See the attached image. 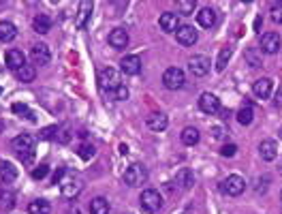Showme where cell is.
<instances>
[{
    "label": "cell",
    "mask_w": 282,
    "mask_h": 214,
    "mask_svg": "<svg viewBox=\"0 0 282 214\" xmlns=\"http://www.w3.org/2000/svg\"><path fill=\"white\" fill-rule=\"evenodd\" d=\"M47 171H49L47 165H39V167L33 169V178H35V180H43V178L47 176Z\"/></svg>",
    "instance_id": "cell-37"
},
{
    "label": "cell",
    "mask_w": 282,
    "mask_h": 214,
    "mask_svg": "<svg viewBox=\"0 0 282 214\" xmlns=\"http://www.w3.org/2000/svg\"><path fill=\"white\" fill-rule=\"evenodd\" d=\"M113 99H116V101H127L129 99V88L127 86L116 88V90H113Z\"/></svg>",
    "instance_id": "cell-36"
},
{
    "label": "cell",
    "mask_w": 282,
    "mask_h": 214,
    "mask_svg": "<svg viewBox=\"0 0 282 214\" xmlns=\"http://www.w3.org/2000/svg\"><path fill=\"white\" fill-rule=\"evenodd\" d=\"M15 75H17L19 81H24V84H30V81H35V77H37V69H35L33 65H24L19 71H15Z\"/></svg>",
    "instance_id": "cell-26"
},
{
    "label": "cell",
    "mask_w": 282,
    "mask_h": 214,
    "mask_svg": "<svg viewBox=\"0 0 282 214\" xmlns=\"http://www.w3.org/2000/svg\"><path fill=\"white\" fill-rule=\"evenodd\" d=\"M182 141H184V146H195L197 141H199V131L195 127H186L182 131Z\"/></svg>",
    "instance_id": "cell-29"
},
{
    "label": "cell",
    "mask_w": 282,
    "mask_h": 214,
    "mask_svg": "<svg viewBox=\"0 0 282 214\" xmlns=\"http://www.w3.org/2000/svg\"><path fill=\"white\" fill-rule=\"evenodd\" d=\"M184 81H186L184 71L177 69V67L167 69L163 73V84H165V88H169V90H180L184 86Z\"/></svg>",
    "instance_id": "cell-6"
},
{
    "label": "cell",
    "mask_w": 282,
    "mask_h": 214,
    "mask_svg": "<svg viewBox=\"0 0 282 214\" xmlns=\"http://www.w3.org/2000/svg\"><path fill=\"white\" fill-rule=\"evenodd\" d=\"M261 52L265 54H276L280 49V37L276 33H265L263 37H261Z\"/></svg>",
    "instance_id": "cell-12"
},
{
    "label": "cell",
    "mask_w": 282,
    "mask_h": 214,
    "mask_svg": "<svg viewBox=\"0 0 282 214\" xmlns=\"http://www.w3.org/2000/svg\"><path fill=\"white\" fill-rule=\"evenodd\" d=\"M0 95H3V88H0Z\"/></svg>",
    "instance_id": "cell-43"
},
{
    "label": "cell",
    "mask_w": 282,
    "mask_h": 214,
    "mask_svg": "<svg viewBox=\"0 0 282 214\" xmlns=\"http://www.w3.org/2000/svg\"><path fill=\"white\" fill-rule=\"evenodd\" d=\"M5 63L9 69H13V71H19L24 65H26V56L22 49H9V52L5 54Z\"/></svg>",
    "instance_id": "cell-15"
},
{
    "label": "cell",
    "mask_w": 282,
    "mask_h": 214,
    "mask_svg": "<svg viewBox=\"0 0 282 214\" xmlns=\"http://www.w3.org/2000/svg\"><path fill=\"white\" fill-rule=\"evenodd\" d=\"M235 152H237V146H235V144H227V146H223L221 155H223V157H233Z\"/></svg>",
    "instance_id": "cell-40"
},
{
    "label": "cell",
    "mask_w": 282,
    "mask_h": 214,
    "mask_svg": "<svg viewBox=\"0 0 282 214\" xmlns=\"http://www.w3.org/2000/svg\"><path fill=\"white\" fill-rule=\"evenodd\" d=\"M90 214H109V201L105 197H94L90 201Z\"/></svg>",
    "instance_id": "cell-25"
},
{
    "label": "cell",
    "mask_w": 282,
    "mask_h": 214,
    "mask_svg": "<svg viewBox=\"0 0 282 214\" xmlns=\"http://www.w3.org/2000/svg\"><path fill=\"white\" fill-rule=\"evenodd\" d=\"M81 178L77 174H71V171H67L65 178L60 180V189H62V195L73 199V197H77L79 193H81Z\"/></svg>",
    "instance_id": "cell-4"
},
{
    "label": "cell",
    "mask_w": 282,
    "mask_h": 214,
    "mask_svg": "<svg viewBox=\"0 0 282 214\" xmlns=\"http://www.w3.org/2000/svg\"><path fill=\"white\" fill-rule=\"evenodd\" d=\"M280 137H282V131H280Z\"/></svg>",
    "instance_id": "cell-44"
},
{
    "label": "cell",
    "mask_w": 282,
    "mask_h": 214,
    "mask_svg": "<svg viewBox=\"0 0 282 214\" xmlns=\"http://www.w3.org/2000/svg\"><path fill=\"white\" fill-rule=\"evenodd\" d=\"M0 206H3L5 210H11L13 206H15V195L9 189H5V191H0Z\"/></svg>",
    "instance_id": "cell-31"
},
{
    "label": "cell",
    "mask_w": 282,
    "mask_h": 214,
    "mask_svg": "<svg viewBox=\"0 0 282 214\" xmlns=\"http://www.w3.org/2000/svg\"><path fill=\"white\" fill-rule=\"evenodd\" d=\"M33 28H35V33H39V35H47L51 30V19L45 13H39L33 19Z\"/></svg>",
    "instance_id": "cell-23"
},
{
    "label": "cell",
    "mask_w": 282,
    "mask_h": 214,
    "mask_svg": "<svg viewBox=\"0 0 282 214\" xmlns=\"http://www.w3.org/2000/svg\"><path fill=\"white\" fill-rule=\"evenodd\" d=\"M13 111H15V114H19V116H26L30 122H35V120H37L35 114H33V111H30L24 103H15V105H13Z\"/></svg>",
    "instance_id": "cell-34"
},
{
    "label": "cell",
    "mask_w": 282,
    "mask_h": 214,
    "mask_svg": "<svg viewBox=\"0 0 282 214\" xmlns=\"http://www.w3.org/2000/svg\"><path fill=\"white\" fill-rule=\"evenodd\" d=\"M210 58L207 56H203V54H199V56H193L191 58V63H188V69H191V73L195 75V77H203V75H207L210 73Z\"/></svg>",
    "instance_id": "cell-8"
},
{
    "label": "cell",
    "mask_w": 282,
    "mask_h": 214,
    "mask_svg": "<svg viewBox=\"0 0 282 214\" xmlns=\"http://www.w3.org/2000/svg\"><path fill=\"white\" fill-rule=\"evenodd\" d=\"M229 58H231V47H223L221 54H218V60H216V69H218V71H225V67H227V63H229Z\"/></svg>",
    "instance_id": "cell-33"
},
{
    "label": "cell",
    "mask_w": 282,
    "mask_h": 214,
    "mask_svg": "<svg viewBox=\"0 0 282 214\" xmlns=\"http://www.w3.org/2000/svg\"><path fill=\"white\" fill-rule=\"evenodd\" d=\"M253 93H255V97H259V99H267V97L271 95V79H269V77L257 79L255 86H253Z\"/></svg>",
    "instance_id": "cell-20"
},
{
    "label": "cell",
    "mask_w": 282,
    "mask_h": 214,
    "mask_svg": "<svg viewBox=\"0 0 282 214\" xmlns=\"http://www.w3.org/2000/svg\"><path fill=\"white\" fill-rule=\"evenodd\" d=\"M90 15H92V3H88V0H83V3H79V9H77V19H75V26H77V28H86Z\"/></svg>",
    "instance_id": "cell-19"
},
{
    "label": "cell",
    "mask_w": 282,
    "mask_h": 214,
    "mask_svg": "<svg viewBox=\"0 0 282 214\" xmlns=\"http://www.w3.org/2000/svg\"><path fill=\"white\" fill-rule=\"evenodd\" d=\"M197 39H199V35H197V30L193 26H180V28H177V33H175V41L180 45H186V47L195 45Z\"/></svg>",
    "instance_id": "cell-11"
},
{
    "label": "cell",
    "mask_w": 282,
    "mask_h": 214,
    "mask_svg": "<svg viewBox=\"0 0 282 214\" xmlns=\"http://www.w3.org/2000/svg\"><path fill=\"white\" fill-rule=\"evenodd\" d=\"M77 155L81 157V159H92L94 157V148L92 146H88V144H83V146H79V150H77Z\"/></svg>",
    "instance_id": "cell-35"
},
{
    "label": "cell",
    "mask_w": 282,
    "mask_h": 214,
    "mask_svg": "<svg viewBox=\"0 0 282 214\" xmlns=\"http://www.w3.org/2000/svg\"><path fill=\"white\" fill-rule=\"evenodd\" d=\"M13 150L15 155L22 159V163H26V165H30L35 159V137L33 135H17L13 139Z\"/></svg>",
    "instance_id": "cell-1"
},
{
    "label": "cell",
    "mask_w": 282,
    "mask_h": 214,
    "mask_svg": "<svg viewBox=\"0 0 282 214\" xmlns=\"http://www.w3.org/2000/svg\"><path fill=\"white\" fill-rule=\"evenodd\" d=\"M28 212L30 214H49L51 206H49V201H45V199H35V201L28 203Z\"/></svg>",
    "instance_id": "cell-27"
},
{
    "label": "cell",
    "mask_w": 282,
    "mask_h": 214,
    "mask_svg": "<svg viewBox=\"0 0 282 214\" xmlns=\"http://www.w3.org/2000/svg\"><path fill=\"white\" fill-rule=\"evenodd\" d=\"M30 58H33V63H35V65L43 67V65H49L51 52H49V47H47L45 43H35L33 49H30Z\"/></svg>",
    "instance_id": "cell-9"
},
{
    "label": "cell",
    "mask_w": 282,
    "mask_h": 214,
    "mask_svg": "<svg viewBox=\"0 0 282 214\" xmlns=\"http://www.w3.org/2000/svg\"><path fill=\"white\" fill-rule=\"evenodd\" d=\"M159 24L165 33H177L180 28V15L177 13H171V11H165L161 17H159Z\"/></svg>",
    "instance_id": "cell-14"
},
{
    "label": "cell",
    "mask_w": 282,
    "mask_h": 214,
    "mask_svg": "<svg viewBox=\"0 0 282 214\" xmlns=\"http://www.w3.org/2000/svg\"><path fill=\"white\" fill-rule=\"evenodd\" d=\"M212 135H214V137H221V127H214V129H212Z\"/></svg>",
    "instance_id": "cell-42"
},
{
    "label": "cell",
    "mask_w": 282,
    "mask_h": 214,
    "mask_svg": "<svg viewBox=\"0 0 282 214\" xmlns=\"http://www.w3.org/2000/svg\"><path fill=\"white\" fill-rule=\"evenodd\" d=\"M280 197H282V195H280Z\"/></svg>",
    "instance_id": "cell-45"
},
{
    "label": "cell",
    "mask_w": 282,
    "mask_h": 214,
    "mask_svg": "<svg viewBox=\"0 0 282 214\" xmlns=\"http://www.w3.org/2000/svg\"><path fill=\"white\" fill-rule=\"evenodd\" d=\"M148 127L152 131H165L167 129V116L165 114H152V116H148Z\"/></svg>",
    "instance_id": "cell-28"
},
{
    "label": "cell",
    "mask_w": 282,
    "mask_h": 214,
    "mask_svg": "<svg viewBox=\"0 0 282 214\" xmlns=\"http://www.w3.org/2000/svg\"><path fill=\"white\" fill-rule=\"evenodd\" d=\"M271 17H274V22L282 24V3H278V5L271 7Z\"/></svg>",
    "instance_id": "cell-38"
},
{
    "label": "cell",
    "mask_w": 282,
    "mask_h": 214,
    "mask_svg": "<svg viewBox=\"0 0 282 214\" xmlns=\"http://www.w3.org/2000/svg\"><path fill=\"white\" fill-rule=\"evenodd\" d=\"M122 86V79H120V73L113 67H107L99 71V88L103 93H113L116 88Z\"/></svg>",
    "instance_id": "cell-2"
},
{
    "label": "cell",
    "mask_w": 282,
    "mask_h": 214,
    "mask_svg": "<svg viewBox=\"0 0 282 214\" xmlns=\"http://www.w3.org/2000/svg\"><path fill=\"white\" fill-rule=\"evenodd\" d=\"M197 19H199V26L212 28L216 24V11H214V9H210V7H205V9H201V11L197 13Z\"/></svg>",
    "instance_id": "cell-22"
},
{
    "label": "cell",
    "mask_w": 282,
    "mask_h": 214,
    "mask_svg": "<svg viewBox=\"0 0 282 214\" xmlns=\"http://www.w3.org/2000/svg\"><path fill=\"white\" fill-rule=\"evenodd\" d=\"M195 7H197L195 0H180V3H177V13L180 15H193Z\"/></svg>",
    "instance_id": "cell-32"
},
{
    "label": "cell",
    "mask_w": 282,
    "mask_h": 214,
    "mask_svg": "<svg viewBox=\"0 0 282 214\" xmlns=\"http://www.w3.org/2000/svg\"><path fill=\"white\" fill-rule=\"evenodd\" d=\"M139 203H141V208H143L145 212H148V214H159L161 208H163V197H161V193H159V191L148 189V191H143V193H141Z\"/></svg>",
    "instance_id": "cell-3"
},
{
    "label": "cell",
    "mask_w": 282,
    "mask_h": 214,
    "mask_svg": "<svg viewBox=\"0 0 282 214\" xmlns=\"http://www.w3.org/2000/svg\"><path fill=\"white\" fill-rule=\"evenodd\" d=\"M109 45L113 49H124L129 45V35H127V30L124 28H113L111 33H109Z\"/></svg>",
    "instance_id": "cell-17"
},
{
    "label": "cell",
    "mask_w": 282,
    "mask_h": 214,
    "mask_svg": "<svg viewBox=\"0 0 282 214\" xmlns=\"http://www.w3.org/2000/svg\"><path fill=\"white\" fill-rule=\"evenodd\" d=\"M246 58H248V63L253 65V67H259V65H261V58H257L255 49H248V52H246Z\"/></svg>",
    "instance_id": "cell-41"
},
{
    "label": "cell",
    "mask_w": 282,
    "mask_h": 214,
    "mask_svg": "<svg viewBox=\"0 0 282 214\" xmlns=\"http://www.w3.org/2000/svg\"><path fill=\"white\" fill-rule=\"evenodd\" d=\"M199 109L207 116H214L216 111L221 109V101H218V97L212 95V93H203L201 99H199Z\"/></svg>",
    "instance_id": "cell-10"
},
{
    "label": "cell",
    "mask_w": 282,
    "mask_h": 214,
    "mask_svg": "<svg viewBox=\"0 0 282 214\" xmlns=\"http://www.w3.org/2000/svg\"><path fill=\"white\" fill-rule=\"evenodd\" d=\"M15 178H17V167L9 161H0V180L7 185V182H13Z\"/></svg>",
    "instance_id": "cell-21"
},
{
    "label": "cell",
    "mask_w": 282,
    "mask_h": 214,
    "mask_svg": "<svg viewBox=\"0 0 282 214\" xmlns=\"http://www.w3.org/2000/svg\"><path fill=\"white\" fill-rule=\"evenodd\" d=\"M173 185L180 189V191H188L193 185H195V176H193V171L188 169V167H182L180 171L175 174V178H173Z\"/></svg>",
    "instance_id": "cell-13"
},
{
    "label": "cell",
    "mask_w": 282,
    "mask_h": 214,
    "mask_svg": "<svg viewBox=\"0 0 282 214\" xmlns=\"http://www.w3.org/2000/svg\"><path fill=\"white\" fill-rule=\"evenodd\" d=\"M259 152H261V159L263 161H274L278 157V144L274 139H263L259 146Z\"/></svg>",
    "instance_id": "cell-18"
},
{
    "label": "cell",
    "mask_w": 282,
    "mask_h": 214,
    "mask_svg": "<svg viewBox=\"0 0 282 214\" xmlns=\"http://www.w3.org/2000/svg\"><path fill=\"white\" fill-rule=\"evenodd\" d=\"M17 37V28L11 24V22H0V41L3 43H11V41Z\"/></svg>",
    "instance_id": "cell-24"
},
{
    "label": "cell",
    "mask_w": 282,
    "mask_h": 214,
    "mask_svg": "<svg viewBox=\"0 0 282 214\" xmlns=\"http://www.w3.org/2000/svg\"><path fill=\"white\" fill-rule=\"evenodd\" d=\"M124 182H127L129 187L145 185V182H148V169L143 165H139V163H135V165H131L127 171H124Z\"/></svg>",
    "instance_id": "cell-5"
},
{
    "label": "cell",
    "mask_w": 282,
    "mask_h": 214,
    "mask_svg": "<svg viewBox=\"0 0 282 214\" xmlns=\"http://www.w3.org/2000/svg\"><path fill=\"white\" fill-rule=\"evenodd\" d=\"M221 189H223L225 195L237 197V195H242V193H244V189H246V180H244L242 176L233 174V176H229V178L223 180V187H221Z\"/></svg>",
    "instance_id": "cell-7"
},
{
    "label": "cell",
    "mask_w": 282,
    "mask_h": 214,
    "mask_svg": "<svg viewBox=\"0 0 282 214\" xmlns=\"http://www.w3.org/2000/svg\"><path fill=\"white\" fill-rule=\"evenodd\" d=\"M120 71L124 75H137L141 71V60L137 56H124L120 63Z\"/></svg>",
    "instance_id": "cell-16"
},
{
    "label": "cell",
    "mask_w": 282,
    "mask_h": 214,
    "mask_svg": "<svg viewBox=\"0 0 282 214\" xmlns=\"http://www.w3.org/2000/svg\"><path fill=\"white\" fill-rule=\"evenodd\" d=\"M253 118H255V111H253L250 105H246V107H242L237 111V122H239V125H244V127H248L250 122H253Z\"/></svg>",
    "instance_id": "cell-30"
},
{
    "label": "cell",
    "mask_w": 282,
    "mask_h": 214,
    "mask_svg": "<svg viewBox=\"0 0 282 214\" xmlns=\"http://www.w3.org/2000/svg\"><path fill=\"white\" fill-rule=\"evenodd\" d=\"M58 133V129L56 127H47V129H43V131H41V139H51V137H54Z\"/></svg>",
    "instance_id": "cell-39"
}]
</instances>
